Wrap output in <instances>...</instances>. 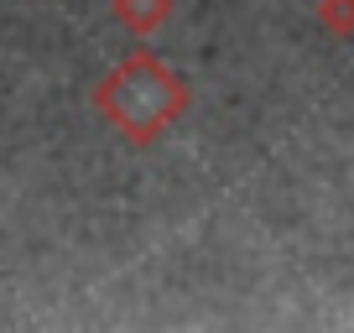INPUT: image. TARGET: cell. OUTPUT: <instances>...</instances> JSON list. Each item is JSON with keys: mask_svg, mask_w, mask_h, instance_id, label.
<instances>
[{"mask_svg": "<svg viewBox=\"0 0 354 333\" xmlns=\"http://www.w3.org/2000/svg\"><path fill=\"white\" fill-rule=\"evenodd\" d=\"M94 110L136 146H151L183 120L188 110V84L172 73L156 53H131L125 63H115L94 89Z\"/></svg>", "mask_w": 354, "mask_h": 333, "instance_id": "1", "label": "cell"}, {"mask_svg": "<svg viewBox=\"0 0 354 333\" xmlns=\"http://www.w3.org/2000/svg\"><path fill=\"white\" fill-rule=\"evenodd\" d=\"M110 11H115V21H120L125 32L151 37L156 26L172 16V0H110Z\"/></svg>", "mask_w": 354, "mask_h": 333, "instance_id": "2", "label": "cell"}, {"mask_svg": "<svg viewBox=\"0 0 354 333\" xmlns=\"http://www.w3.org/2000/svg\"><path fill=\"white\" fill-rule=\"evenodd\" d=\"M318 21L333 37H349L354 32V0H318Z\"/></svg>", "mask_w": 354, "mask_h": 333, "instance_id": "3", "label": "cell"}]
</instances>
